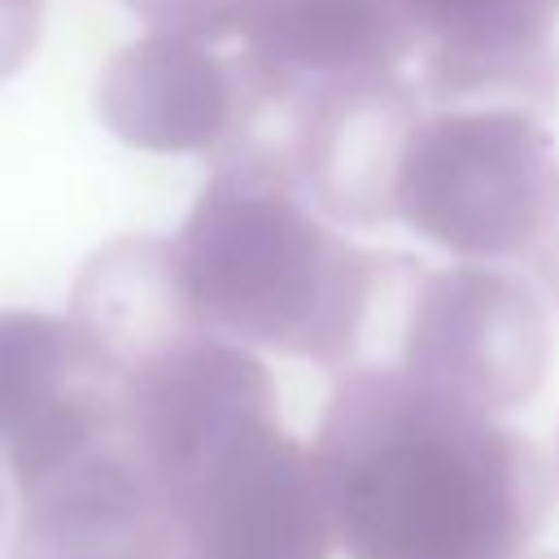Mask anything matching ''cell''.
Instances as JSON below:
<instances>
[{"mask_svg": "<svg viewBox=\"0 0 559 559\" xmlns=\"http://www.w3.org/2000/svg\"><path fill=\"white\" fill-rule=\"evenodd\" d=\"M310 454L349 559H524L555 498L524 432L393 362L336 380Z\"/></svg>", "mask_w": 559, "mask_h": 559, "instance_id": "6da1fadb", "label": "cell"}, {"mask_svg": "<svg viewBox=\"0 0 559 559\" xmlns=\"http://www.w3.org/2000/svg\"><path fill=\"white\" fill-rule=\"evenodd\" d=\"M170 266L188 314L245 345L310 358L328 371L367 367L380 336L397 341L424 266L332 236L284 179L218 166Z\"/></svg>", "mask_w": 559, "mask_h": 559, "instance_id": "7a4b0ae2", "label": "cell"}, {"mask_svg": "<svg viewBox=\"0 0 559 559\" xmlns=\"http://www.w3.org/2000/svg\"><path fill=\"white\" fill-rule=\"evenodd\" d=\"M170 559H328L336 546L319 463L275 402L240 411L162 476Z\"/></svg>", "mask_w": 559, "mask_h": 559, "instance_id": "3957f363", "label": "cell"}, {"mask_svg": "<svg viewBox=\"0 0 559 559\" xmlns=\"http://www.w3.org/2000/svg\"><path fill=\"white\" fill-rule=\"evenodd\" d=\"M550 135L524 109L419 118L393 179V218L467 258H524L550 183Z\"/></svg>", "mask_w": 559, "mask_h": 559, "instance_id": "277c9868", "label": "cell"}, {"mask_svg": "<svg viewBox=\"0 0 559 559\" xmlns=\"http://www.w3.org/2000/svg\"><path fill=\"white\" fill-rule=\"evenodd\" d=\"M393 367L480 415L515 411L550 367L546 301L528 280L480 262L424 271L397 328Z\"/></svg>", "mask_w": 559, "mask_h": 559, "instance_id": "5b68a950", "label": "cell"}, {"mask_svg": "<svg viewBox=\"0 0 559 559\" xmlns=\"http://www.w3.org/2000/svg\"><path fill=\"white\" fill-rule=\"evenodd\" d=\"M122 384L83 328L0 314V454L17 493L122 437Z\"/></svg>", "mask_w": 559, "mask_h": 559, "instance_id": "8992f818", "label": "cell"}, {"mask_svg": "<svg viewBox=\"0 0 559 559\" xmlns=\"http://www.w3.org/2000/svg\"><path fill=\"white\" fill-rule=\"evenodd\" d=\"M424 57L441 109L542 114L559 96V0H380Z\"/></svg>", "mask_w": 559, "mask_h": 559, "instance_id": "52a82bcc", "label": "cell"}, {"mask_svg": "<svg viewBox=\"0 0 559 559\" xmlns=\"http://www.w3.org/2000/svg\"><path fill=\"white\" fill-rule=\"evenodd\" d=\"M9 559H170L166 498L118 437L22 493Z\"/></svg>", "mask_w": 559, "mask_h": 559, "instance_id": "ba28073f", "label": "cell"}, {"mask_svg": "<svg viewBox=\"0 0 559 559\" xmlns=\"http://www.w3.org/2000/svg\"><path fill=\"white\" fill-rule=\"evenodd\" d=\"M533 280L542 284V293L559 306V162L550 166V183H546V201H542V218H537V231L528 240V253H524Z\"/></svg>", "mask_w": 559, "mask_h": 559, "instance_id": "9c48e42d", "label": "cell"}, {"mask_svg": "<svg viewBox=\"0 0 559 559\" xmlns=\"http://www.w3.org/2000/svg\"><path fill=\"white\" fill-rule=\"evenodd\" d=\"M0 524H4V493H0Z\"/></svg>", "mask_w": 559, "mask_h": 559, "instance_id": "30bf717a", "label": "cell"}, {"mask_svg": "<svg viewBox=\"0 0 559 559\" xmlns=\"http://www.w3.org/2000/svg\"><path fill=\"white\" fill-rule=\"evenodd\" d=\"M533 559H559V555H533Z\"/></svg>", "mask_w": 559, "mask_h": 559, "instance_id": "8fae6325", "label": "cell"}]
</instances>
